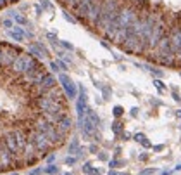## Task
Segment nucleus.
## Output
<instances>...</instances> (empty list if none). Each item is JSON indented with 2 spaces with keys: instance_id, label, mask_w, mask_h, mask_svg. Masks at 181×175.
Instances as JSON below:
<instances>
[{
  "instance_id": "nucleus-1",
  "label": "nucleus",
  "mask_w": 181,
  "mask_h": 175,
  "mask_svg": "<svg viewBox=\"0 0 181 175\" xmlns=\"http://www.w3.org/2000/svg\"><path fill=\"white\" fill-rule=\"evenodd\" d=\"M136 19H138L136 5H133V4H123L121 11H119V14H117L116 25H117V28H129Z\"/></svg>"
},
{
  "instance_id": "nucleus-2",
  "label": "nucleus",
  "mask_w": 181,
  "mask_h": 175,
  "mask_svg": "<svg viewBox=\"0 0 181 175\" xmlns=\"http://www.w3.org/2000/svg\"><path fill=\"white\" fill-rule=\"evenodd\" d=\"M35 62H36V59H35L33 56H30L28 52H21V54L16 57V61L12 62V66L9 68V71H10L14 76H22Z\"/></svg>"
},
{
  "instance_id": "nucleus-3",
  "label": "nucleus",
  "mask_w": 181,
  "mask_h": 175,
  "mask_svg": "<svg viewBox=\"0 0 181 175\" xmlns=\"http://www.w3.org/2000/svg\"><path fill=\"white\" fill-rule=\"evenodd\" d=\"M22 50L16 45H12V43H7V42H2V57H0V66H2L4 71H7L12 62L16 61V57L21 54Z\"/></svg>"
},
{
  "instance_id": "nucleus-4",
  "label": "nucleus",
  "mask_w": 181,
  "mask_h": 175,
  "mask_svg": "<svg viewBox=\"0 0 181 175\" xmlns=\"http://www.w3.org/2000/svg\"><path fill=\"white\" fill-rule=\"evenodd\" d=\"M59 83H60V89L64 90L66 97L69 99V101H73V99L78 97V92H79L78 85H76L69 76H67L66 73H59Z\"/></svg>"
},
{
  "instance_id": "nucleus-5",
  "label": "nucleus",
  "mask_w": 181,
  "mask_h": 175,
  "mask_svg": "<svg viewBox=\"0 0 181 175\" xmlns=\"http://www.w3.org/2000/svg\"><path fill=\"white\" fill-rule=\"evenodd\" d=\"M78 89H79V92H78V97H76V115H78V121H81L86 115V109H88V106H86L88 97H86V90H85L83 85H79Z\"/></svg>"
},
{
  "instance_id": "nucleus-6",
  "label": "nucleus",
  "mask_w": 181,
  "mask_h": 175,
  "mask_svg": "<svg viewBox=\"0 0 181 175\" xmlns=\"http://www.w3.org/2000/svg\"><path fill=\"white\" fill-rule=\"evenodd\" d=\"M2 142H4V146L9 149V152H10L12 156H21V151H19V147H17V142H16V139H14L12 130H9V132H5V134L2 135Z\"/></svg>"
},
{
  "instance_id": "nucleus-7",
  "label": "nucleus",
  "mask_w": 181,
  "mask_h": 175,
  "mask_svg": "<svg viewBox=\"0 0 181 175\" xmlns=\"http://www.w3.org/2000/svg\"><path fill=\"white\" fill-rule=\"evenodd\" d=\"M12 134H14V139H16V142H17V147H19V151H21V156H22V151H24V147H26V144H28L26 130H24V127H16V128L12 130Z\"/></svg>"
},
{
  "instance_id": "nucleus-8",
  "label": "nucleus",
  "mask_w": 181,
  "mask_h": 175,
  "mask_svg": "<svg viewBox=\"0 0 181 175\" xmlns=\"http://www.w3.org/2000/svg\"><path fill=\"white\" fill-rule=\"evenodd\" d=\"M12 158L14 156L9 152V149L5 146H2V149H0V173L12 168Z\"/></svg>"
},
{
  "instance_id": "nucleus-9",
  "label": "nucleus",
  "mask_w": 181,
  "mask_h": 175,
  "mask_svg": "<svg viewBox=\"0 0 181 175\" xmlns=\"http://www.w3.org/2000/svg\"><path fill=\"white\" fill-rule=\"evenodd\" d=\"M55 127H57V130H59V132H60L64 137H67V135L71 134V130H73V120H71V116L66 115Z\"/></svg>"
},
{
  "instance_id": "nucleus-10",
  "label": "nucleus",
  "mask_w": 181,
  "mask_h": 175,
  "mask_svg": "<svg viewBox=\"0 0 181 175\" xmlns=\"http://www.w3.org/2000/svg\"><path fill=\"white\" fill-rule=\"evenodd\" d=\"M40 85L43 87V89L50 90V89H54V87H57V78L54 75H50V73H45L41 76V80H40Z\"/></svg>"
},
{
  "instance_id": "nucleus-11",
  "label": "nucleus",
  "mask_w": 181,
  "mask_h": 175,
  "mask_svg": "<svg viewBox=\"0 0 181 175\" xmlns=\"http://www.w3.org/2000/svg\"><path fill=\"white\" fill-rule=\"evenodd\" d=\"M7 35L10 38H14L16 42H24V38H26V31H24V28H21V26H14L12 30L7 31Z\"/></svg>"
},
{
  "instance_id": "nucleus-12",
  "label": "nucleus",
  "mask_w": 181,
  "mask_h": 175,
  "mask_svg": "<svg viewBox=\"0 0 181 175\" xmlns=\"http://www.w3.org/2000/svg\"><path fill=\"white\" fill-rule=\"evenodd\" d=\"M85 116H86V118H88L90 121H92V123H93V125H95L97 128L100 127V123H102V120H100V116H98V115H97V113L93 111V109H92V107H88V109H86V115H85Z\"/></svg>"
},
{
  "instance_id": "nucleus-13",
  "label": "nucleus",
  "mask_w": 181,
  "mask_h": 175,
  "mask_svg": "<svg viewBox=\"0 0 181 175\" xmlns=\"http://www.w3.org/2000/svg\"><path fill=\"white\" fill-rule=\"evenodd\" d=\"M123 130H124V125L119 121V120H114V123H112V132H114V135H123Z\"/></svg>"
},
{
  "instance_id": "nucleus-14",
  "label": "nucleus",
  "mask_w": 181,
  "mask_h": 175,
  "mask_svg": "<svg viewBox=\"0 0 181 175\" xmlns=\"http://www.w3.org/2000/svg\"><path fill=\"white\" fill-rule=\"evenodd\" d=\"M9 14L14 17V21H16L17 25H28V19H26L24 16H21V14H17V12H14V11H10Z\"/></svg>"
},
{
  "instance_id": "nucleus-15",
  "label": "nucleus",
  "mask_w": 181,
  "mask_h": 175,
  "mask_svg": "<svg viewBox=\"0 0 181 175\" xmlns=\"http://www.w3.org/2000/svg\"><path fill=\"white\" fill-rule=\"evenodd\" d=\"M78 149H79V141H78L76 137H73V141H71L69 147H67V151H69L71 154H76V152H78Z\"/></svg>"
},
{
  "instance_id": "nucleus-16",
  "label": "nucleus",
  "mask_w": 181,
  "mask_h": 175,
  "mask_svg": "<svg viewBox=\"0 0 181 175\" xmlns=\"http://www.w3.org/2000/svg\"><path fill=\"white\" fill-rule=\"evenodd\" d=\"M28 54H30V56H33L36 61H40V59H43V57H45V56H43V54H41V52H40L35 45H30V52H28Z\"/></svg>"
},
{
  "instance_id": "nucleus-17",
  "label": "nucleus",
  "mask_w": 181,
  "mask_h": 175,
  "mask_svg": "<svg viewBox=\"0 0 181 175\" xmlns=\"http://www.w3.org/2000/svg\"><path fill=\"white\" fill-rule=\"evenodd\" d=\"M134 141L140 142V144H143V147H150V142L147 141V137H145L143 134H136V135H134Z\"/></svg>"
},
{
  "instance_id": "nucleus-18",
  "label": "nucleus",
  "mask_w": 181,
  "mask_h": 175,
  "mask_svg": "<svg viewBox=\"0 0 181 175\" xmlns=\"http://www.w3.org/2000/svg\"><path fill=\"white\" fill-rule=\"evenodd\" d=\"M43 172L47 173V175H57V173H59V166H55V165H49V166H45V168H43Z\"/></svg>"
},
{
  "instance_id": "nucleus-19",
  "label": "nucleus",
  "mask_w": 181,
  "mask_h": 175,
  "mask_svg": "<svg viewBox=\"0 0 181 175\" xmlns=\"http://www.w3.org/2000/svg\"><path fill=\"white\" fill-rule=\"evenodd\" d=\"M123 113H124L123 106H114V107H112V115H114V118H121Z\"/></svg>"
},
{
  "instance_id": "nucleus-20",
  "label": "nucleus",
  "mask_w": 181,
  "mask_h": 175,
  "mask_svg": "<svg viewBox=\"0 0 181 175\" xmlns=\"http://www.w3.org/2000/svg\"><path fill=\"white\" fill-rule=\"evenodd\" d=\"M59 43L66 49V50H74V47H73V43H69V42H66V40H59Z\"/></svg>"
},
{
  "instance_id": "nucleus-21",
  "label": "nucleus",
  "mask_w": 181,
  "mask_h": 175,
  "mask_svg": "<svg viewBox=\"0 0 181 175\" xmlns=\"http://www.w3.org/2000/svg\"><path fill=\"white\" fill-rule=\"evenodd\" d=\"M83 172H85L86 175H90V173L93 172V165L90 163V161H88V163H85V165H83Z\"/></svg>"
},
{
  "instance_id": "nucleus-22",
  "label": "nucleus",
  "mask_w": 181,
  "mask_h": 175,
  "mask_svg": "<svg viewBox=\"0 0 181 175\" xmlns=\"http://www.w3.org/2000/svg\"><path fill=\"white\" fill-rule=\"evenodd\" d=\"M40 7L41 9H47V11H52V4L49 0H40Z\"/></svg>"
},
{
  "instance_id": "nucleus-23",
  "label": "nucleus",
  "mask_w": 181,
  "mask_h": 175,
  "mask_svg": "<svg viewBox=\"0 0 181 175\" xmlns=\"http://www.w3.org/2000/svg\"><path fill=\"white\" fill-rule=\"evenodd\" d=\"M121 165H124V161H123V160H110V161H109V166H110V168H114V166H121Z\"/></svg>"
},
{
  "instance_id": "nucleus-24",
  "label": "nucleus",
  "mask_w": 181,
  "mask_h": 175,
  "mask_svg": "<svg viewBox=\"0 0 181 175\" xmlns=\"http://www.w3.org/2000/svg\"><path fill=\"white\" fill-rule=\"evenodd\" d=\"M76 161H78V158H76V156H67V158L64 160V163H66V165H69V166H71V165H74Z\"/></svg>"
},
{
  "instance_id": "nucleus-25",
  "label": "nucleus",
  "mask_w": 181,
  "mask_h": 175,
  "mask_svg": "<svg viewBox=\"0 0 181 175\" xmlns=\"http://www.w3.org/2000/svg\"><path fill=\"white\" fill-rule=\"evenodd\" d=\"M2 25L5 26V30H7V31L14 28V26H12V21H10V19H4V21H2Z\"/></svg>"
},
{
  "instance_id": "nucleus-26",
  "label": "nucleus",
  "mask_w": 181,
  "mask_h": 175,
  "mask_svg": "<svg viewBox=\"0 0 181 175\" xmlns=\"http://www.w3.org/2000/svg\"><path fill=\"white\" fill-rule=\"evenodd\" d=\"M153 85L157 87V89H159V90H166V85L161 82V80H153Z\"/></svg>"
},
{
  "instance_id": "nucleus-27",
  "label": "nucleus",
  "mask_w": 181,
  "mask_h": 175,
  "mask_svg": "<svg viewBox=\"0 0 181 175\" xmlns=\"http://www.w3.org/2000/svg\"><path fill=\"white\" fill-rule=\"evenodd\" d=\"M64 17H66V21H69V23H76V17H73L67 11H64Z\"/></svg>"
},
{
  "instance_id": "nucleus-28",
  "label": "nucleus",
  "mask_w": 181,
  "mask_h": 175,
  "mask_svg": "<svg viewBox=\"0 0 181 175\" xmlns=\"http://www.w3.org/2000/svg\"><path fill=\"white\" fill-rule=\"evenodd\" d=\"M50 70H52V71H55V73H59V71H60V68H59L57 61H52V62H50Z\"/></svg>"
},
{
  "instance_id": "nucleus-29",
  "label": "nucleus",
  "mask_w": 181,
  "mask_h": 175,
  "mask_svg": "<svg viewBox=\"0 0 181 175\" xmlns=\"http://www.w3.org/2000/svg\"><path fill=\"white\" fill-rule=\"evenodd\" d=\"M102 92H104V99H109V95H110V89H109V87L102 85Z\"/></svg>"
},
{
  "instance_id": "nucleus-30",
  "label": "nucleus",
  "mask_w": 181,
  "mask_h": 175,
  "mask_svg": "<svg viewBox=\"0 0 181 175\" xmlns=\"http://www.w3.org/2000/svg\"><path fill=\"white\" fill-rule=\"evenodd\" d=\"M45 160H47V163H49V165H54V161H55V154H54V152H50V154L45 158Z\"/></svg>"
},
{
  "instance_id": "nucleus-31",
  "label": "nucleus",
  "mask_w": 181,
  "mask_h": 175,
  "mask_svg": "<svg viewBox=\"0 0 181 175\" xmlns=\"http://www.w3.org/2000/svg\"><path fill=\"white\" fill-rule=\"evenodd\" d=\"M57 64H59V68H60V71H67V64H66L64 61H60V59H59V61H57Z\"/></svg>"
},
{
  "instance_id": "nucleus-32",
  "label": "nucleus",
  "mask_w": 181,
  "mask_h": 175,
  "mask_svg": "<svg viewBox=\"0 0 181 175\" xmlns=\"http://www.w3.org/2000/svg\"><path fill=\"white\" fill-rule=\"evenodd\" d=\"M47 38H49L52 43H57V42H59V40H57V36H55L54 33H47Z\"/></svg>"
},
{
  "instance_id": "nucleus-33",
  "label": "nucleus",
  "mask_w": 181,
  "mask_h": 175,
  "mask_svg": "<svg viewBox=\"0 0 181 175\" xmlns=\"http://www.w3.org/2000/svg\"><path fill=\"white\" fill-rule=\"evenodd\" d=\"M152 173H155V168H145L142 172V175H152Z\"/></svg>"
},
{
  "instance_id": "nucleus-34",
  "label": "nucleus",
  "mask_w": 181,
  "mask_h": 175,
  "mask_svg": "<svg viewBox=\"0 0 181 175\" xmlns=\"http://www.w3.org/2000/svg\"><path fill=\"white\" fill-rule=\"evenodd\" d=\"M41 172H43V168H35V170H31V172H30V175H40Z\"/></svg>"
},
{
  "instance_id": "nucleus-35",
  "label": "nucleus",
  "mask_w": 181,
  "mask_h": 175,
  "mask_svg": "<svg viewBox=\"0 0 181 175\" xmlns=\"http://www.w3.org/2000/svg\"><path fill=\"white\" fill-rule=\"evenodd\" d=\"M98 160H102V161H107V160H109V156L105 154V152H98Z\"/></svg>"
},
{
  "instance_id": "nucleus-36",
  "label": "nucleus",
  "mask_w": 181,
  "mask_h": 175,
  "mask_svg": "<svg viewBox=\"0 0 181 175\" xmlns=\"http://www.w3.org/2000/svg\"><path fill=\"white\" fill-rule=\"evenodd\" d=\"M7 4H9V0H0V9H4Z\"/></svg>"
},
{
  "instance_id": "nucleus-37",
  "label": "nucleus",
  "mask_w": 181,
  "mask_h": 175,
  "mask_svg": "<svg viewBox=\"0 0 181 175\" xmlns=\"http://www.w3.org/2000/svg\"><path fill=\"white\" fill-rule=\"evenodd\" d=\"M164 149V144H159V146H153V151H162Z\"/></svg>"
},
{
  "instance_id": "nucleus-38",
  "label": "nucleus",
  "mask_w": 181,
  "mask_h": 175,
  "mask_svg": "<svg viewBox=\"0 0 181 175\" xmlns=\"http://www.w3.org/2000/svg\"><path fill=\"white\" fill-rule=\"evenodd\" d=\"M90 175H102V172H100L98 168H93V172H92V173H90Z\"/></svg>"
},
{
  "instance_id": "nucleus-39",
  "label": "nucleus",
  "mask_w": 181,
  "mask_h": 175,
  "mask_svg": "<svg viewBox=\"0 0 181 175\" xmlns=\"http://www.w3.org/2000/svg\"><path fill=\"white\" fill-rule=\"evenodd\" d=\"M138 115V107H133L131 109V116H136Z\"/></svg>"
},
{
  "instance_id": "nucleus-40",
  "label": "nucleus",
  "mask_w": 181,
  "mask_h": 175,
  "mask_svg": "<svg viewBox=\"0 0 181 175\" xmlns=\"http://www.w3.org/2000/svg\"><path fill=\"white\" fill-rule=\"evenodd\" d=\"M90 151H92V152H97V151H98V147H97L95 144H92V146H90Z\"/></svg>"
},
{
  "instance_id": "nucleus-41",
  "label": "nucleus",
  "mask_w": 181,
  "mask_h": 175,
  "mask_svg": "<svg viewBox=\"0 0 181 175\" xmlns=\"http://www.w3.org/2000/svg\"><path fill=\"white\" fill-rule=\"evenodd\" d=\"M109 175H117V172H116L114 168H110V170H109Z\"/></svg>"
},
{
  "instance_id": "nucleus-42",
  "label": "nucleus",
  "mask_w": 181,
  "mask_h": 175,
  "mask_svg": "<svg viewBox=\"0 0 181 175\" xmlns=\"http://www.w3.org/2000/svg\"><path fill=\"white\" fill-rule=\"evenodd\" d=\"M0 57H2V42H0ZM4 70H2V66H0V73H2Z\"/></svg>"
},
{
  "instance_id": "nucleus-43",
  "label": "nucleus",
  "mask_w": 181,
  "mask_h": 175,
  "mask_svg": "<svg viewBox=\"0 0 181 175\" xmlns=\"http://www.w3.org/2000/svg\"><path fill=\"white\" fill-rule=\"evenodd\" d=\"M123 139L128 141V139H131V135H129V134H123Z\"/></svg>"
},
{
  "instance_id": "nucleus-44",
  "label": "nucleus",
  "mask_w": 181,
  "mask_h": 175,
  "mask_svg": "<svg viewBox=\"0 0 181 175\" xmlns=\"http://www.w3.org/2000/svg\"><path fill=\"white\" fill-rule=\"evenodd\" d=\"M19 0H9V4H17Z\"/></svg>"
},
{
  "instance_id": "nucleus-45",
  "label": "nucleus",
  "mask_w": 181,
  "mask_h": 175,
  "mask_svg": "<svg viewBox=\"0 0 181 175\" xmlns=\"http://www.w3.org/2000/svg\"><path fill=\"white\" fill-rule=\"evenodd\" d=\"M2 146H4V142H2V139H0V149H2Z\"/></svg>"
},
{
  "instance_id": "nucleus-46",
  "label": "nucleus",
  "mask_w": 181,
  "mask_h": 175,
  "mask_svg": "<svg viewBox=\"0 0 181 175\" xmlns=\"http://www.w3.org/2000/svg\"><path fill=\"white\" fill-rule=\"evenodd\" d=\"M178 116H179V118H181V109H179V111H178Z\"/></svg>"
},
{
  "instance_id": "nucleus-47",
  "label": "nucleus",
  "mask_w": 181,
  "mask_h": 175,
  "mask_svg": "<svg viewBox=\"0 0 181 175\" xmlns=\"http://www.w3.org/2000/svg\"><path fill=\"white\" fill-rule=\"evenodd\" d=\"M117 175H129V173H124V172H123V173H117Z\"/></svg>"
},
{
  "instance_id": "nucleus-48",
  "label": "nucleus",
  "mask_w": 181,
  "mask_h": 175,
  "mask_svg": "<svg viewBox=\"0 0 181 175\" xmlns=\"http://www.w3.org/2000/svg\"><path fill=\"white\" fill-rule=\"evenodd\" d=\"M10 175H19V173H17V172H14V173H10Z\"/></svg>"
},
{
  "instance_id": "nucleus-49",
  "label": "nucleus",
  "mask_w": 181,
  "mask_h": 175,
  "mask_svg": "<svg viewBox=\"0 0 181 175\" xmlns=\"http://www.w3.org/2000/svg\"><path fill=\"white\" fill-rule=\"evenodd\" d=\"M62 175H73V173H62Z\"/></svg>"
}]
</instances>
